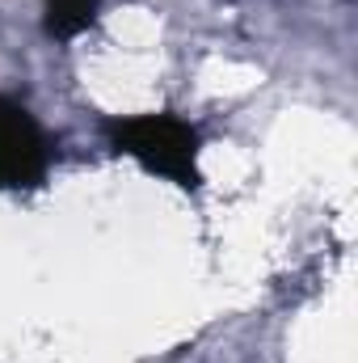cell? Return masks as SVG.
<instances>
[{
  "mask_svg": "<svg viewBox=\"0 0 358 363\" xmlns=\"http://www.w3.org/2000/svg\"><path fill=\"white\" fill-rule=\"evenodd\" d=\"M97 9H101V0H47L42 26L51 38H76L97 21Z\"/></svg>",
  "mask_w": 358,
  "mask_h": 363,
  "instance_id": "cell-3",
  "label": "cell"
},
{
  "mask_svg": "<svg viewBox=\"0 0 358 363\" xmlns=\"http://www.w3.org/2000/svg\"><path fill=\"white\" fill-rule=\"evenodd\" d=\"M110 144L139 161L148 174L178 182L181 190H198V131L181 123L178 114H139V118H114Z\"/></svg>",
  "mask_w": 358,
  "mask_h": 363,
  "instance_id": "cell-1",
  "label": "cell"
},
{
  "mask_svg": "<svg viewBox=\"0 0 358 363\" xmlns=\"http://www.w3.org/2000/svg\"><path fill=\"white\" fill-rule=\"evenodd\" d=\"M51 144L34 114L0 97V190H34L47 178Z\"/></svg>",
  "mask_w": 358,
  "mask_h": 363,
  "instance_id": "cell-2",
  "label": "cell"
}]
</instances>
